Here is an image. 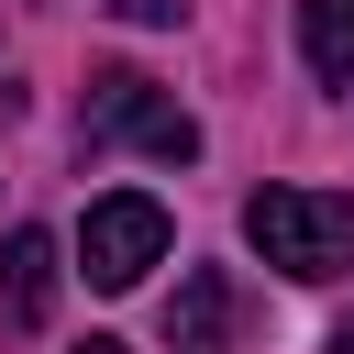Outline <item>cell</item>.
<instances>
[{
  "mask_svg": "<svg viewBox=\"0 0 354 354\" xmlns=\"http://www.w3.org/2000/svg\"><path fill=\"white\" fill-rule=\"evenodd\" d=\"M0 310H11L22 332L55 321V232H44V221H11V243H0Z\"/></svg>",
  "mask_w": 354,
  "mask_h": 354,
  "instance_id": "4",
  "label": "cell"
},
{
  "mask_svg": "<svg viewBox=\"0 0 354 354\" xmlns=\"http://www.w3.org/2000/svg\"><path fill=\"white\" fill-rule=\"evenodd\" d=\"M77 133H88V144H144V155H166V166H188V155H199V122H188L144 66H88Z\"/></svg>",
  "mask_w": 354,
  "mask_h": 354,
  "instance_id": "2",
  "label": "cell"
},
{
  "mask_svg": "<svg viewBox=\"0 0 354 354\" xmlns=\"http://www.w3.org/2000/svg\"><path fill=\"white\" fill-rule=\"evenodd\" d=\"M166 343H177V354H221V343H232V277H221V266H188V277H177Z\"/></svg>",
  "mask_w": 354,
  "mask_h": 354,
  "instance_id": "5",
  "label": "cell"
},
{
  "mask_svg": "<svg viewBox=\"0 0 354 354\" xmlns=\"http://www.w3.org/2000/svg\"><path fill=\"white\" fill-rule=\"evenodd\" d=\"M299 55L321 88H354V0H299Z\"/></svg>",
  "mask_w": 354,
  "mask_h": 354,
  "instance_id": "6",
  "label": "cell"
},
{
  "mask_svg": "<svg viewBox=\"0 0 354 354\" xmlns=\"http://www.w3.org/2000/svg\"><path fill=\"white\" fill-rule=\"evenodd\" d=\"M332 354H354V321H343V332H332Z\"/></svg>",
  "mask_w": 354,
  "mask_h": 354,
  "instance_id": "9",
  "label": "cell"
},
{
  "mask_svg": "<svg viewBox=\"0 0 354 354\" xmlns=\"http://www.w3.org/2000/svg\"><path fill=\"white\" fill-rule=\"evenodd\" d=\"M111 11H122V22H177L188 0H111Z\"/></svg>",
  "mask_w": 354,
  "mask_h": 354,
  "instance_id": "7",
  "label": "cell"
},
{
  "mask_svg": "<svg viewBox=\"0 0 354 354\" xmlns=\"http://www.w3.org/2000/svg\"><path fill=\"white\" fill-rule=\"evenodd\" d=\"M144 266H166V210H155L144 188L88 199V221H77V277H88V288H144Z\"/></svg>",
  "mask_w": 354,
  "mask_h": 354,
  "instance_id": "3",
  "label": "cell"
},
{
  "mask_svg": "<svg viewBox=\"0 0 354 354\" xmlns=\"http://www.w3.org/2000/svg\"><path fill=\"white\" fill-rule=\"evenodd\" d=\"M66 354H133V343H111V332H88V343H66Z\"/></svg>",
  "mask_w": 354,
  "mask_h": 354,
  "instance_id": "8",
  "label": "cell"
},
{
  "mask_svg": "<svg viewBox=\"0 0 354 354\" xmlns=\"http://www.w3.org/2000/svg\"><path fill=\"white\" fill-rule=\"evenodd\" d=\"M243 243H254L277 277L321 288V277L354 266V199H343V188H254V199H243Z\"/></svg>",
  "mask_w": 354,
  "mask_h": 354,
  "instance_id": "1",
  "label": "cell"
}]
</instances>
